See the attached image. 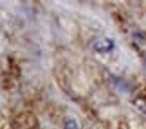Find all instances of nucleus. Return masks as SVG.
Instances as JSON below:
<instances>
[{"label": "nucleus", "instance_id": "nucleus-2", "mask_svg": "<svg viewBox=\"0 0 146 129\" xmlns=\"http://www.w3.org/2000/svg\"><path fill=\"white\" fill-rule=\"evenodd\" d=\"M64 128H65V129H78V124H76L75 120H67Z\"/></svg>", "mask_w": 146, "mask_h": 129}, {"label": "nucleus", "instance_id": "nucleus-1", "mask_svg": "<svg viewBox=\"0 0 146 129\" xmlns=\"http://www.w3.org/2000/svg\"><path fill=\"white\" fill-rule=\"evenodd\" d=\"M113 46H114V43L110 38H102V40H97L94 43V49L99 53H108L113 49Z\"/></svg>", "mask_w": 146, "mask_h": 129}, {"label": "nucleus", "instance_id": "nucleus-3", "mask_svg": "<svg viewBox=\"0 0 146 129\" xmlns=\"http://www.w3.org/2000/svg\"><path fill=\"white\" fill-rule=\"evenodd\" d=\"M141 110H143V112H146V108H141Z\"/></svg>", "mask_w": 146, "mask_h": 129}]
</instances>
